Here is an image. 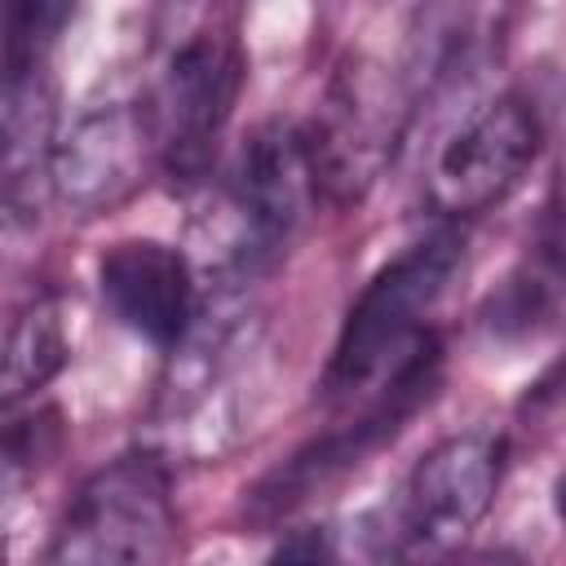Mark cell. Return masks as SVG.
Masks as SVG:
<instances>
[{
    "label": "cell",
    "instance_id": "1",
    "mask_svg": "<svg viewBox=\"0 0 566 566\" xmlns=\"http://www.w3.org/2000/svg\"><path fill=\"white\" fill-rule=\"evenodd\" d=\"M460 265L464 234L451 226L416 239L394 261H385L345 310L332 358L323 367V398L367 402L385 380H394L438 336L429 327V314L447 296Z\"/></svg>",
    "mask_w": 566,
    "mask_h": 566
},
{
    "label": "cell",
    "instance_id": "12",
    "mask_svg": "<svg viewBox=\"0 0 566 566\" xmlns=\"http://www.w3.org/2000/svg\"><path fill=\"white\" fill-rule=\"evenodd\" d=\"M265 566H336V553H332L327 531L305 526V531H292V535L265 557Z\"/></svg>",
    "mask_w": 566,
    "mask_h": 566
},
{
    "label": "cell",
    "instance_id": "11",
    "mask_svg": "<svg viewBox=\"0 0 566 566\" xmlns=\"http://www.w3.org/2000/svg\"><path fill=\"white\" fill-rule=\"evenodd\" d=\"M557 318V239L548 234L544 256L531 261L526 274H513L500 292L486 301V323L500 336H526L535 327H548Z\"/></svg>",
    "mask_w": 566,
    "mask_h": 566
},
{
    "label": "cell",
    "instance_id": "6",
    "mask_svg": "<svg viewBox=\"0 0 566 566\" xmlns=\"http://www.w3.org/2000/svg\"><path fill=\"white\" fill-rule=\"evenodd\" d=\"M172 539L177 509L164 460L124 451L75 486L53 531L49 566H164Z\"/></svg>",
    "mask_w": 566,
    "mask_h": 566
},
{
    "label": "cell",
    "instance_id": "9",
    "mask_svg": "<svg viewBox=\"0 0 566 566\" xmlns=\"http://www.w3.org/2000/svg\"><path fill=\"white\" fill-rule=\"evenodd\" d=\"M97 292L128 332L159 349H177L199 314L190 261L164 239L111 243L97 256Z\"/></svg>",
    "mask_w": 566,
    "mask_h": 566
},
{
    "label": "cell",
    "instance_id": "13",
    "mask_svg": "<svg viewBox=\"0 0 566 566\" xmlns=\"http://www.w3.org/2000/svg\"><path fill=\"white\" fill-rule=\"evenodd\" d=\"M0 566H4V553H0Z\"/></svg>",
    "mask_w": 566,
    "mask_h": 566
},
{
    "label": "cell",
    "instance_id": "7",
    "mask_svg": "<svg viewBox=\"0 0 566 566\" xmlns=\"http://www.w3.org/2000/svg\"><path fill=\"white\" fill-rule=\"evenodd\" d=\"M438 376H442V336H433L394 380H385L358 407V416L340 420V429H327V433L310 438L279 469H270L252 486V495H248V517L252 522H279L296 504H305L310 495H318L323 486L340 482L349 469H358L376 447H385L433 398Z\"/></svg>",
    "mask_w": 566,
    "mask_h": 566
},
{
    "label": "cell",
    "instance_id": "3",
    "mask_svg": "<svg viewBox=\"0 0 566 566\" xmlns=\"http://www.w3.org/2000/svg\"><path fill=\"white\" fill-rule=\"evenodd\" d=\"M504 478V438L451 433L429 447L380 509L376 548L389 566H442L491 513Z\"/></svg>",
    "mask_w": 566,
    "mask_h": 566
},
{
    "label": "cell",
    "instance_id": "5",
    "mask_svg": "<svg viewBox=\"0 0 566 566\" xmlns=\"http://www.w3.org/2000/svg\"><path fill=\"white\" fill-rule=\"evenodd\" d=\"M243 88V49L234 27L199 22L168 40L155 80L142 97V119L159 168L172 181L208 177L212 150Z\"/></svg>",
    "mask_w": 566,
    "mask_h": 566
},
{
    "label": "cell",
    "instance_id": "8",
    "mask_svg": "<svg viewBox=\"0 0 566 566\" xmlns=\"http://www.w3.org/2000/svg\"><path fill=\"white\" fill-rule=\"evenodd\" d=\"M539 146V106L526 93H495L438 142L424 195L442 217H478L522 186Z\"/></svg>",
    "mask_w": 566,
    "mask_h": 566
},
{
    "label": "cell",
    "instance_id": "4",
    "mask_svg": "<svg viewBox=\"0 0 566 566\" xmlns=\"http://www.w3.org/2000/svg\"><path fill=\"white\" fill-rule=\"evenodd\" d=\"M71 9L13 4L0 13V221L27 226L53 190L57 88L49 49Z\"/></svg>",
    "mask_w": 566,
    "mask_h": 566
},
{
    "label": "cell",
    "instance_id": "10",
    "mask_svg": "<svg viewBox=\"0 0 566 566\" xmlns=\"http://www.w3.org/2000/svg\"><path fill=\"white\" fill-rule=\"evenodd\" d=\"M146 159H155L142 106L106 102L84 111L53 146V195H62L84 217L115 208L142 181Z\"/></svg>",
    "mask_w": 566,
    "mask_h": 566
},
{
    "label": "cell",
    "instance_id": "2",
    "mask_svg": "<svg viewBox=\"0 0 566 566\" xmlns=\"http://www.w3.org/2000/svg\"><path fill=\"white\" fill-rule=\"evenodd\" d=\"M314 199L318 177L301 124L270 119L252 128L217 177L212 212L199 221L208 230V265L226 279L261 274L296 239Z\"/></svg>",
    "mask_w": 566,
    "mask_h": 566
}]
</instances>
